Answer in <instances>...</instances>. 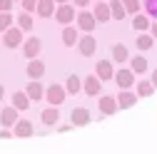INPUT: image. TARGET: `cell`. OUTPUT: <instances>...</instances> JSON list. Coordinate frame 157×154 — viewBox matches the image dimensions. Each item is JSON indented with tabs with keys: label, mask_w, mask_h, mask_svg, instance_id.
<instances>
[{
	"label": "cell",
	"mask_w": 157,
	"mask_h": 154,
	"mask_svg": "<svg viewBox=\"0 0 157 154\" xmlns=\"http://www.w3.org/2000/svg\"><path fill=\"white\" fill-rule=\"evenodd\" d=\"M112 80H115V85L120 87V90H130L135 85V72L130 67H120V70H115Z\"/></svg>",
	"instance_id": "1"
},
{
	"label": "cell",
	"mask_w": 157,
	"mask_h": 154,
	"mask_svg": "<svg viewBox=\"0 0 157 154\" xmlns=\"http://www.w3.org/2000/svg\"><path fill=\"white\" fill-rule=\"evenodd\" d=\"M52 17H55L60 25H70L75 17H77V10H75L70 3H63V5H57V8H55V15H52Z\"/></svg>",
	"instance_id": "2"
},
{
	"label": "cell",
	"mask_w": 157,
	"mask_h": 154,
	"mask_svg": "<svg viewBox=\"0 0 157 154\" xmlns=\"http://www.w3.org/2000/svg\"><path fill=\"white\" fill-rule=\"evenodd\" d=\"M65 97H67V90H65L63 85H57V82H55V85L45 87V100H48L50 105H55V107H57V105H63Z\"/></svg>",
	"instance_id": "3"
},
{
	"label": "cell",
	"mask_w": 157,
	"mask_h": 154,
	"mask_svg": "<svg viewBox=\"0 0 157 154\" xmlns=\"http://www.w3.org/2000/svg\"><path fill=\"white\" fill-rule=\"evenodd\" d=\"M100 90H102V80L97 75H87L82 80V92L87 97H100Z\"/></svg>",
	"instance_id": "4"
},
{
	"label": "cell",
	"mask_w": 157,
	"mask_h": 154,
	"mask_svg": "<svg viewBox=\"0 0 157 154\" xmlns=\"http://www.w3.org/2000/svg\"><path fill=\"white\" fill-rule=\"evenodd\" d=\"M20 42H23V30L17 28V25H15V28L10 25L8 30H3V45H5V47H17Z\"/></svg>",
	"instance_id": "5"
},
{
	"label": "cell",
	"mask_w": 157,
	"mask_h": 154,
	"mask_svg": "<svg viewBox=\"0 0 157 154\" xmlns=\"http://www.w3.org/2000/svg\"><path fill=\"white\" fill-rule=\"evenodd\" d=\"M77 50H80L82 57H92L95 50H97V40L92 35H82V37H77Z\"/></svg>",
	"instance_id": "6"
},
{
	"label": "cell",
	"mask_w": 157,
	"mask_h": 154,
	"mask_svg": "<svg viewBox=\"0 0 157 154\" xmlns=\"http://www.w3.org/2000/svg\"><path fill=\"white\" fill-rule=\"evenodd\" d=\"M90 119H92V114H90L87 107H75V109L70 112V122H72V127H85V124H90Z\"/></svg>",
	"instance_id": "7"
},
{
	"label": "cell",
	"mask_w": 157,
	"mask_h": 154,
	"mask_svg": "<svg viewBox=\"0 0 157 154\" xmlns=\"http://www.w3.org/2000/svg\"><path fill=\"white\" fill-rule=\"evenodd\" d=\"M40 52H43V40H40V37H28V40L23 42V55L28 57V60L37 57Z\"/></svg>",
	"instance_id": "8"
},
{
	"label": "cell",
	"mask_w": 157,
	"mask_h": 154,
	"mask_svg": "<svg viewBox=\"0 0 157 154\" xmlns=\"http://www.w3.org/2000/svg\"><path fill=\"white\" fill-rule=\"evenodd\" d=\"M97 107H100V112L105 114V117H110V114H115L117 109V97H112V94H100V100H97Z\"/></svg>",
	"instance_id": "9"
},
{
	"label": "cell",
	"mask_w": 157,
	"mask_h": 154,
	"mask_svg": "<svg viewBox=\"0 0 157 154\" xmlns=\"http://www.w3.org/2000/svg\"><path fill=\"white\" fill-rule=\"evenodd\" d=\"M77 25H80V30H85V32H92L95 30V25H97V20H95V15L90 13V10H82L80 8V13H77Z\"/></svg>",
	"instance_id": "10"
},
{
	"label": "cell",
	"mask_w": 157,
	"mask_h": 154,
	"mask_svg": "<svg viewBox=\"0 0 157 154\" xmlns=\"http://www.w3.org/2000/svg\"><path fill=\"white\" fill-rule=\"evenodd\" d=\"M95 75L100 77L102 82L112 80V75H115V65H112V60H100V62L95 65Z\"/></svg>",
	"instance_id": "11"
},
{
	"label": "cell",
	"mask_w": 157,
	"mask_h": 154,
	"mask_svg": "<svg viewBox=\"0 0 157 154\" xmlns=\"http://www.w3.org/2000/svg\"><path fill=\"white\" fill-rule=\"evenodd\" d=\"M137 105V92L132 90H120V94H117V107L120 109H130Z\"/></svg>",
	"instance_id": "12"
},
{
	"label": "cell",
	"mask_w": 157,
	"mask_h": 154,
	"mask_svg": "<svg viewBox=\"0 0 157 154\" xmlns=\"http://www.w3.org/2000/svg\"><path fill=\"white\" fill-rule=\"evenodd\" d=\"M25 92H28L30 102H33V100H35V102H40V100L45 97V87L40 85V80H30V82H28V87H25Z\"/></svg>",
	"instance_id": "13"
},
{
	"label": "cell",
	"mask_w": 157,
	"mask_h": 154,
	"mask_svg": "<svg viewBox=\"0 0 157 154\" xmlns=\"http://www.w3.org/2000/svg\"><path fill=\"white\" fill-rule=\"evenodd\" d=\"M28 77L30 80H43V75H45V65H43V60H37V57H33V60L28 62Z\"/></svg>",
	"instance_id": "14"
},
{
	"label": "cell",
	"mask_w": 157,
	"mask_h": 154,
	"mask_svg": "<svg viewBox=\"0 0 157 154\" xmlns=\"http://www.w3.org/2000/svg\"><path fill=\"white\" fill-rule=\"evenodd\" d=\"M92 15H95V20H97V23H107V20H112V15H110V3H105V0L95 3Z\"/></svg>",
	"instance_id": "15"
},
{
	"label": "cell",
	"mask_w": 157,
	"mask_h": 154,
	"mask_svg": "<svg viewBox=\"0 0 157 154\" xmlns=\"http://www.w3.org/2000/svg\"><path fill=\"white\" fill-rule=\"evenodd\" d=\"M130 70H132L135 75H145V72L150 70L147 57H145V55H132V57H130Z\"/></svg>",
	"instance_id": "16"
},
{
	"label": "cell",
	"mask_w": 157,
	"mask_h": 154,
	"mask_svg": "<svg viewBox=\"0 0 157 154\" xmlns=\"http://www.w3.org/2000/svg\"><path fill=\"white\" fill-rule=\"evenodd\" d=\"M13 134L15 137H33V122L17 117V122L13 124Z\"/></svg>",
	"instance_id": "17"
},
{
	"label": "cell",
	"mask_w": 157,
	"mask_h": 154,
	"mask_svg": "<svg viewBox=\"0 0 157 154\" xmlns=\"http://www.w3.org/2000/svg\"><path fill=\"white\" fill-rule=\"evenodd\" d=\"M55 0H37V5H35V10H37V15L40 17H52L55 15Z\"/></svg>",
	"instance_id": "18"
},
{
	"label": "cell",
	"mask_w": 157,
	"mask_h": 154,
	"mask_svg": "<svg viewBox=\"0 0 157 154\" xmlns=\"http://www.w3.org/2000/svg\"><path fill=\"white\" fill-rule=\"evenodd\" d=\"M40 119H43V124H45V127H52V124H57V119H60V112L55 109V105H50L48 109H43V112H40Z\"/></svg>",
	"instance_id": "19"
},
{
	"label": "cell",
	"mask_w": 157,
	"mask_h": 154,
	"mask_svg": "<svg viewBox=\"0 0 157 154\" xmlns=\"http://www.w3.org/2000/svg\"><path fill=\"white\" fill-rule=\"evenodd\" d=\"M127 60H130V52H127V47H125L122 42H115V45H112V62L122 65V62H127Z\"/></svg>",
	"instance_id": "20"
},
{
	"label": "cell",
	"mask_w": 157,
	"mask_h": 154,
	"mask_svg": "<svg viewBox=\"0 0 157 154\" xmlns=\"http://www.w3.org/2000/svg\"><path fill=\"white\" fill-rule=\"evenodd\" d=\"M77 37H80L77 28L65 25V30H63V45H65V47H75V45H77Z\"/></svg>",
	"instance_id": "21"
},
{
	"label": "cell",
	"mask_w": 157,
	"mask_h": 154,
	"mask_svg": "<svg viewBox=\"0 0 157 154\" xmlns=\"http://www.w3.org/2000/svg\"><path fill=\"white\" fill-rule=\"evenodd\" d=\"M132 28H135L137 32H147V30H150V15L135 13V15H132Z\"/></svg>",
	"instance_id": "22"
},
{
	"label": "cell",
	"mask_w": 157,
	"mask_h": 154,
	"mask_svg": "<svg viewBox=\"0 0 157 154\" xmlns=\"http://www.w3.org/2000/svg\"><path fill=\"white\" fill-rule=\"evenodd\" d=\"M13 107H15L17 112L30 107V97H28V92H25V90H17V92L13 94Z\"/></svg>",
	"instance_id": "23"
},
{
	"label": "cell",
	"mask_w": 157,
	"mask_h": 154,
	"mask_svg": "<svg viewBox=\"0 0 157 154\" xmlns=\"http://www.w3.org/2000/svg\"><path fill=\"white\" fill-rule=\"evenodd\" d=\"M17 122V109L15 107H5L3 112H0V124L3 127H13Z\"/></svg>",
	"instance_id": "24"
},
{
	"label": "cell",
	"mask_w": 157,
	"mask_h": 154,
	"mask_svg": "<svg viewBox=\"0 0 157 154\" xmlns=\"http://www.w3.org/2000/svg\"><path fill=\"white\" fill-rule=\"evenodd\" d=\"M110 15H112V20H125L127 17V10L122 5V0H110Z\"/></svg>",
	"instance_id": "25"
},
{
	"label": "cell",
	"mask_w": 157,
	"mask_h": 154,
	"mask_svg": "<svg viewBox=\"0 0 157 154\" xmlns=\"http://www.w3.org/2000/svg\"><path fill=\"white\" fill-rule=\"evenodd\" d=\"M135 45H137V50L145 52V50H150V47L155 45V37H152L150 32H140V35L135 37Z\"/></svg>",
	"instance_id": "26"
},
{
	"label": "cell",
	"mask_w": 157,
	"mask_h": 154,
	"mask_svg": "<svg viewBox=\"0 0 157 154\" xmlns=\"http://www.w3.org/2000/svg\"><path fill=\"white\" fill-rule=\"evenodd\" d=\"M65 90H67V94H80V90H82L80 77H77V75H67V80H65Z\"/></svg>",
	"instance_id": "27"
},
{
	"label": "cell",
	"mask_w": 157,
	"mask_h": 154,
	"mask_svg": "<svg viewBox=\"0 0 157 154\" xmlns=\"http://www.w3.org/2000/svg\"><path fill=\"white\" fill-rule=\"evenodd\" d=\"M152 92H155V85L150 80H140L137 82V97H150Z\"/></svg>",
	"instance_id": "28"
},
{
	"label": "cell",
	"mask_w": 157,
	"mask_h": 154,
	"mask_svg": "<svg viewBox=\"0 0 157 154\" xmlns=\"http://www.w3.org/2000/svg\"><path fill=\"white\" fill-rule=\"evenodd\" d=\"M17 28H20L23 32L33 30V15L30 13H20V15H17Z\"/></svg>",
	"instance_id": "29"
},
{
	"label": "cell",
	"mask_w": 157,
	"mask_h": 154,
	"mask_svg": "<svg viewBox=\"0 0 157 154\" xmlns=\"http://www.w3.org/2000/svg\"><path fill=\"white\" fill-rule=\"evenodd\" d=\"M122 5H125V10H127V15L140 13V0H122Z\"/></svg>",
	"instance_id": "30"
},
{
	"label": "cell",
	"mask_w": 157,
	"mask_h": 154,
	"mask_svg": "<svg viewBox=\"0 0 157 154\" xmlns=\"http://www.w3.org/2000/svg\"><path fill=\"white\" fill-rule=\"evenodd\" d=\"M10 25H13V15H10V13H0V32L8 30Z\"/></svg>",
	"instance_id": "31"
},
{
	"label": "cell",
	"mask_w": 157,
	"mask_h": 154,
	"mask_svg": "<svg viewBox=\"0 0 157 154\" xmlns=\"http://www.w3.org/2000/svg\"><path fill=\"white\" fill-rule=\"evenodd\" d=\"M145 10H147L150 17H155V20H157V0H145Z\"/></svg>",
	"instance_id": "32"
},
{
	"label": "cell",
	"mask_w": 157,
	"mask_h": 154,
	"mask_svg": "<svg viewBox=\"0 0 157 154\" xmlns=\"http://www.w3.org/2000/svg\"><path fill=\"white\" fill-rule=\"evenodd\" d=\"M20 3H23V10H25V13H33L35 5H37V0H20Z\"/></svg>",
	"instance_id": "33"
},
{
	"label": "cell",
	"mask_w": 157,
	"mask_h": 154,
	"mask_svg": "<svg viewBox=\"0 0 157 154\" xmlns=\"http://www.w3.org/2000/svg\"><path fill=\"white\" fill-rule=\"evenodd\" d=\"M13 3H15V0H0V13H10Z\"/></svg>",
	"instance_id": "34"
},
{
	"label": "cell",
	"mask_w": 157,
	"mask_h": 154,
	"mask_svg": "<svg viewBox=\"0 0 157 154\" xmlns=\"http://www.w3.org/2000/svg\"><path fill=\"white\" fill-rule=\"evenodd\" d=\"M10 137H15L13 132H8V129H0V139H10Z\"/></svg>",
	"instance_id": "35"
},
{
	"label": "cell",
	"mask_w": 157,
	"mask_h": 154,
	"mask_svg": "<svg viewBox=\"0 0 157 154\" xmlns=\"http://www.w3.org/2000/svg\"><path fill=\"white\" fill-rule=\"evenodd\" d=\"M150 35L157 40V20H155V23H150Z\"/></svg>",
	"instance_id": "36"
},
{
	"label": "cell",
	"mask_w": 157,
	"mask_h": 154,
	"mask_svg": "<svg viewBox=\"0 0 157 154\" xmlns=\"http://www.w3.org/2000/svg\"><path fill=\"white\" fill-rule=\"evenodd\" d=\"M72 3H75V8H87L90 0H72Z\"/></svg>",
	"instance_id": "37"
},
{
	"label": "cell",
	"mask_w": 157,
	"mask_h": 154,
	"mask_svg": "<svg viewBox=\"0 0 157 154\" xmlns=\"http://www.w3.org/2000/svg\"><path fill=\"white\" fill-rule=\"evenodd\" d=\"M150 82H152V85L157 87V70H152V77H150Z\"/></svg>",
	"instance_id": "38"
},
{
	"label": "cell",
	"mask_w": 157,
	"mask_h": 154,
	"mask_svg": "<svg viewBox=\"0 0 157 154\" xmlns=\"http://www.w3.org/2000/svg\"><path fill=\"white\" fill-rule=\"evenodd\" d=\"M3 97H5V87L0 85V100H3Z\"/></svg>",
	"instance_id": "39"
},
{
	"label": "cell",
	"mask_w": 157,
	"mask_h": 154,
	"mask_svg": "<svg viewBox=\"0 0 157 154\" xmlns=\"http://www.w3.org/2000/svg\"><path fill=\"white\" fill-rule=\"evenodd\" d=\"M63 3H70V0H55V5H63Z\"/></svg>",
	"instance_id": "40"
},
{
	"label": "cell",
	"mask_w": 157,
	"mask_h": 154,
	"mask_svg": "<svg viewBox=\"0 0 157 154\" xmlns=\"http://www.w3.org/2000/svg\"><path fill=\"white\" fill-rule=\"evenodd\" d=\"M95 3H100V0H95Z\"/></svg>",
	"instance_id": "41"
}]
</instances>
